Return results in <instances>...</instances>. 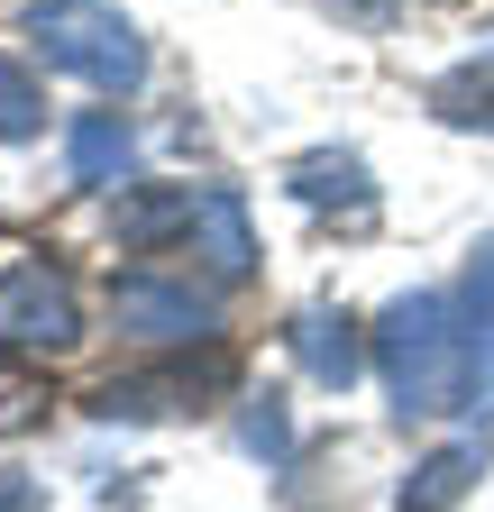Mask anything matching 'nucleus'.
Returning a JSON list of instances; mask_svg holds the SVG:
<instances>
[{
	"label": "nucleus",
	"mask_w": 494,
	"mask_h": 512,
	"mask_svg": "<svg viewBox=\"0 0 494 512\" xmlns=\"http://www.w3.org/2000/svg\"><path fill=\"white\" fill-rule=\"evenodd\" d=\"M238 448H247V458H266V467L293 458V412H284V394H257V403L238 412Z\"/></svg>",
	"instance_id": "nucleus-14"
},
{
	"label": "nucleus",
	"mask_w": 494,
	"mask_h": 512,
	"mask_svg": "<svg viewBox=\"0 0 494 512\" xmlns=\"http://www.w3.org/2000/svg\"><path fill=\"white\" fill-rule=\"evenodd\" d=\"M229 384V366L211 357V366H193V375H129V384H101V421H147V412H202V394H220Z\"/></svg>",
	"instance_id": "nucleus-6"
},
{
	"label": "nucleus",
	"mask_w": 494,
	"mask_h": 512,
	"mask_svg": "<svg viewBox=\"0 0 494 512\" xmlns=\"http://www.w3.org/2000/svg\"><path fill=\"white\" fill-rule=\"evenodd\" d=\"M293 183V202H312V211H339V220H376V183H366V165L348 147H312V156H293L284 165Z\"/></svg>",
	"instance_id": "nucleus-7"
},
{
	"label": "nucleus",
	"mask_w": 494,
	"mask_h": 512,
	"mask_svg": "<svg viewBox=\"0 0 494 512\" xmlns=\"http://www.w3.org/2000/svg\"><path fill=\"white\" fill-rule=\"evenodd\" d=\"M284 339H293L302 375H312V384H330V394H348V384H357V366H366V339H357V320H348V311H330V302H302Z\"/></svg>",
	"instance_id": "nucleus-5"
},
{
	"label": "nucleus",
	"mask_w": 494,
	"mask_h": 512,
	"mask_svg": "<svg viewBox=\"0 0 494 512\" xmlns=\"http://www.w3.org/2000/svg\"><path fill=\"white\" fill-rule=\"evenodd\" d=\"M65 165H74V183H119V174L138 165L129 119H119V110H92V119H74V128H65Z\"/></svg>",
	"instance_id": "nucleus-10"
},
{
	"label": "nucleus",
	"mask_w": 494,
	"mask_h": 512,
	"mask_svg": "<svg viewBox=\"0 0 494 512\" xmlns=\"http://www.w3.org/2000/svg\"><path fill=\"white\" fill-rule=\"evenodd\" d=\"M46 494H37V476H0V512H37Z\"/></svg>",
	"instance_id": "nucleus-16"
},
{
	"label": "nucleus",
	"mask_w": 494,
	"mask_h": 512,
	"mask_svg": "<svg viewBox=\"0 0 494 512\" xmlns=\"http://www.w3.org/2000/svg\"><path fill=\"white\" fill-rule=\"evenodd\" d=\"M28 37L55 74H83L92 92H138L147 83V37L119 10H101V0H37Z\"/></svg>",
	"instance_id": "nucleus-2"
},
{
	"label": "nucleus",
	"mask_w": 494,
	"mask_h": 512,
	"mask_svg": "<svg viewBox=\"0 0 494 512\" xmlns=\"http://www.w3.org/2000/svg\"><path fill=\"white\" fill-rule=\"evenodd\" d=\"M193 220H202V192H193V183H174V192H129V202H119V238H129V247H156V238L193 229Z\"/></svg>",
	"instance_id": "nucleus-12"
},
{
	"label": "nucleus",
	"mask_w": 494,
	"mask_h": 512,
	"mask_svg": "<svg viewBox=\"0 0 494 512\" xmlns=\"http://www.w3.org/2000/svg\"><path fill=\"white\" fill-rule=\"evenodd\" d=\"M110 311H119V330H129V339H156V348H202V339H220V302L193 275L138 266V275H119Z\"/></svg>",
	"instance_id": "nucleus-3"
},
{
	"label": "nucleus",
	"mask_w": 494,
	"mask_h": 512,
	"mask_svg": "<svg viewBox=\"0 0 494 512\" xmlns=\"http://www.w3.org/2000/svg\"><path fill=\"white\" fill-rule=\"evenodd\" d=\"M376 366H385L394 421L467 412V320H458V293H403L376 320Z\"/></svg>",
	"instance_id": "nucleus-1"
},
{
	"label": "nucleus",
	"mask_w": 494,
	"mask_h": 512,
	"mask_svg": "<svg viewBox=\"0 0 494 512\" xmlns=\"http://www.w3.org/2000/svg\"><path fill=\"white\" fill-rule=\"evenodd\" d=\"M458 320H467V412H494V238L458 284Z\"/></svg>",
	"instance_id": "nucleus-8"
},
{
	"label": "nucleus",
	"mask_w": 494,
	"mask_h": 512,
	"mask_svg": "<svg viewBox=\"0 0 494 512\" xmlns=\"http://www.w3.org/2000/svg\"><path fill=\"white\" fill-rule=\"evenodd\" d=\"M430 110H440L449 128H494V46H485V55H467L458 74L430 83Z\"/></svg>",
	"instance_id": "nucleus-13"
},
{
	"label": "nucleus",
	"mask_w": 494,
	"mask_h": 512,
	"mask_svg": "<svg viewBox=\"0 0 494 512\" xmlns=\"http://www.w3.org/2000/svg\"><path fill=\"white\" fill-rule=\"evenodd\" d=\"M37 128H46V101L28 83V64L0 55V138H37Z\"/></svg>",
	"instance_id": "nucleus-15"
},
{
	"label": "nucleus",
	"mask_w": 494,
	"mask_h": 512,
	"mask_svg": "<svg viewBox=\"0 0 494 512\" xmlns=\"http://www.w3.org/2000/svg\"><path fill=\"white\" fill-rule=\"evenodd\" d=\"M202 256H211V275L238 284L247 266H257V238H247V211H238V192H202Z\"/></svg>",
	"instance_id": "nucleus-11"
},
{
	"label": "nucleus",
	"mask_w": 494,
	"mask_h": 512,
	"mask_svg": "<svg viewBox=\"0 0 494 512\" xmlns=\"http://www.w3.org/2000/svg\"><path fill=\"white\" fill-rule=\"evenodd\" d=\"M83 339V293L65 266H46V256H28V266L0 275V348H74Z\"/></svg>",
	"instance_id": "nucleus-4"
},
{
	"label": "nucleus",
	"mask_w": 494,
	"mask_h": 512,
	"mask_svg": "<svg viewBox=\"0 0 494 512\" xmlns=\"http://www.w3.org/2000/svg\"><path fill=\"white\" fill-rule=\"evenodd\" d=\"M476 476H485V439H449V448H430V458L403 476L394 512H449V503H467Z\"/></svg>",
	"instance_id": "nucleus-9"
}]
</instances>
